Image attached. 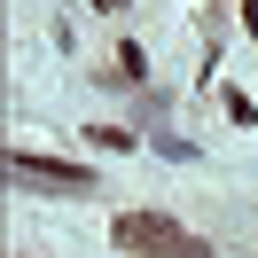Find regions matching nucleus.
Returning a JSON list of instances; mask_svg holds the SVG:
<instances>
[{
  "label": "nucleus",
  "instance_id": "f03ea898",
  "mask_svg": "<svg viewBox=\"0 0 258 258\" xmlns=\"http://www.w3.org/2000/svg\"><path fill=\"white\" fill-rule=\"evenodd\" d=\"M8 172H16L24 188H55V196H94V172H79V164H55V157H16Z\"/></svg>",
  "mask_w": 258,
  "mask_h": 258
},
{
  "label": "nucleus",
  "instance_id": "20e7f679",
  "mask_svg": "<svg viewBox=\"0 0 258 258\" xmlns=\"http://www.w3.org/2000/svg\"><path fill=\"white\" fill-rule=\"evenodd\" d=\"M94 8H125V0H94Z\"/></svg>",
  "mask_w": 258,
  "mask_h": 258
},
{
  "label": "nucleus",
  "instance_id": "39448f33",
  "mask_svg": "<svg viewBox=\"0 0 258 258\" xmlns=\"http://www.w3.org/2000/svg\"><path fill=\"white\" fill-rule=\"evenodd\" d=\"M250 32H258V0H250Z\"/></svg>",
  "mask_w": 258,
  "mask_h": 258
},
{
  "label": "nucleus",
  "instance_id": "f257e3e1",
  "mask_svg": "<svg viewBox=\"0 0 258 258\" xmlns=\"http://www.w3.org/2000/svg\"><path fill=\"white\" fill-rule=\"evenodd\" d=\"M110 235H117V250H133V258H211L204 235H188L180 219H157V211H125Z\"/></svg>",
  "mask_w": 258,
  "mask_h": 258
},
{
  "label": "nucleus",
  "instance_id": "7ed1b4c3",
  "mask_svg": "<svg viewBox=\"0 0 258 258\" xmlns=\"http://www.w3.org/2000/svg\"><path fill=\"white\" fill-rule=\"evenodd\" d=\"M86 141H94V149H133V133L125 125H86Z\"/></svg>",
  "mask_w": 258,
  "mask_h": 258
}]
</instances>
